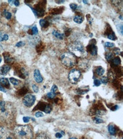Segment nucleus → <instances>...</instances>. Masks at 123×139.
I'll return each instance as SVG.
<instances>
[{
	"label": "nucleus",
	"instance_id": "nucleus-1",
	"mask_svg": "<svg viewBox=\"0 0 123 139\" xmlns=\"http://www.w3.org/2000/svg\"><path fill=\"white\" fill-rule=\"evenodd\" d=\"M14 135L16 139H32V130L29 125H20L14 129Z\"/></svg>",
	"mask_w": 123,
	"mask_h": 139
},
{
	"label": "nucleus",
	"instance_id": "nucleus-2",
	"mask_svg": "<svg viewBox=\"0 0 123 139\" xmlns=\"http://www.w3.org/2000/svg\"><path fill=\"white\" fill-rule=\"evenodd\" d=\"M69 49L71 53L78 57H81L85 53V50L83 44L79 42H73L69 46Z\"/></svg>",
	"mask_w": 123,
	"mask_h": 139
},
{
	"label": "nucleus",
	"instance_id": "nucleus-3",
	"mask_svg": "<svg viewBox=\"0 0 123 139\" xmlns=\"http://www.w3.org/2000/svg\"><path fill=\"white\" fill-rule=\"evenodd\" d=\"M13 114V108L10 104L4 101H0V115L4 119H8Z\"/></svg>",
	"mask_w": 123,
	"mask_h": 139
},
{
	"label": "nucleus",
	"instance_id": "nucleus-4",
	"mask_svg": "<svg viewBox=\"0 0 123 139\" xmlns=\"http://www.w3.org/2000/svg\"><path fill=\"white\" fill-rule=\"evenodd\" d=\"M61 61L65 66L71 67L76 64V56L71 52H65L61 56Z\"/></svg>",
	"mask_w": 123,
	"mask_h": 139
},
{
	"label": "nucleus",
	"instance_id": "nucleus-5",
	"mask_svg": "<svg viewBox=\"0 0 123 139\" xmlns=\"http://www.w3.org/2000/svg\"><path fill=\"white\" fill-rule=\"evenodd\" d=\"M46 2L41 1L34 6V8L31 7L35 15L38 17H42L45 12V6Z\"/></svg>",
	"mask_w": 123,
	"mask_h": 139
},
{
	"label": "nucleus",
	"instance_id": "nucleus-6",
	"mask_svg": "<svg viewBox=\"0 0 123 139\" xmlns=\"http://www.w3.org/2000/svg\"><path fill=\"white\" fill-rule=\"evenodd\" d=\"M81 77V72L79 70L76 69H73L69 72V80L71 83L76 84L78 82Z\"/></svg>",
	"mask_w": 123,
	"mask_h": 139
},
{
	"label": "nucleus",
	"instance_id": "nucleus-7",
	"mask_svg": "<svg viewBox=\"0 0 123 139\" xmlns=\"http://www.w3.org/2000/svg\"><path fill=\"white\" fill-rule=\"evenodd\" d=\"M36 100V97L31 94L26 95L23 99V103L26 107H30L32 106Z\"/></svg>",
	"mask_w": 123,
	"mask_h": 139
},
{
	"label": "nucleus",
	"instance_id": "nucleus-8",
	"mask_svg": "<svg viewBox=\"0 0 123 139\" xmlns=\"http://www.w3.org/2000/svg\"><path fill=\"white\" fill-rule=\"evenodd\" d=\"M0 139H13L10 132L5 127H0Z\"/></svg>",
	"mask_w": 123,
	"mask_h": 139
},
{
	"label": "nucleus",
	"instance_id": "nucleus-9",
	"mask_svg": "<svg viewBox=\"0 0 123 139\" xmlns=\"http://www.w3.org/2000/svg\"><path fill=\"white\" fill-rule=\"evenodd\" d=\"M86 50L89 52L91 55H96L98 52V48L95 46V44H93L90 43V44L86 47Z\"/></svg>",
	"mask_w": 123,
	"mask_h": 139
},
{
	"label": "nucleus",
	"instance_id": "nucleus-10",
	"mask_svg": "<svg viewBox=\"0 0 123 139\" xmlns=\"http://www.w3.org/2000/svg\"><path fill=\"white\" fill-rule=\"evenodd\" d=\"M34 77L35 80L36 82L38 83H40L43 82V78L39 70L38 69L35 70L34 72Z\"/></svg>",
	"mask_w": 123,
	"mask_h": 139
},
{
	"label": "nucleus",
	"instance_id": "nucleus-11",
	"mask_svg": "<svg viewBox=\"0 0 123 139\" xmlns=\"http://www.w3.org/2000/svg\"><path fill=\"white\" fill-rule=\"evenodd\" d=\"M107 38L109 39L112 41H115L117 39V37L115 34V33L112 30V28L109 27V30H107Z\"/></svg>",
	"mask_w": 123,
	"mask_h": 139
},
{
	"label": "nucleus",
	"instance_id": "nucleus-12",
	"mask_svg": "<svg viewBox=\"0 0 123 139\" xmlns=\"http://www.w3.org/2000/svg\"><path fill=\"white\" fill-rule=\"evenodd\" d=\"M10 70V66L9 65H4L0 67V74L5 75L7 74Z\"/></svg>",
	"mask_w": 123,
	"mask_h": 139
},
{
	"label": "nucleus",
	"instance_id": "nucleus-13",
	"mask_svg": "<svg viewBox=\"0 0 123 139\" xmlns=\"http://www.w3.org/2000/svg\"><path fill=\"white\" fill-rule=\"evenodd\" d=\"M112 63H111V66H115V67H117V66H119L121 64V59L119 57H115L111 61Z\"/></svg>",
	"mask_w": 123,
	"mask_h": 139
},
{
	"label": "nucleus",
	"instance_id": "nucleus-14",
	"mask_svg": "<svg viewBox=\"0 0 123 139\" xmlns=\"http://www.w3.org/2000/svg\"><path fill=\"white\" fill-rule=\"evenodd\" d=\"M3 55H4L5 61L6 63H10L13 62L14 59H13V58L11 57L9 53H8V52H4Z\"/></svg>",
	"mask_w": 123,
	"mask_h": 139
},
{
	"label": "nucleus",
	"instance_id": "nucleus-15",
	"mask_svg": "<svg viewBox=\"0 0 123 139\" xmlns=\"http://www.w3.org/2000/svg\"><path fill=\"white\" fill-rule=\"evenodd\" d=\"M0 83L3 84L6 88H9L10 87V83L9 80L5 78H0Z\"/></svg>",
	"mask_w": 123,
	"mask_h": 139
},
{
	"label": "nucleus",
	"instance_id": "nucleus-16",
	"mask_svg": "<svg viewBox=\"0 0 123 139\" xmlns=\"http://www.w3.org/2000/svg\"><path fill=\"white\" fill-rule=\"evenodd\" d=\"M52 34L56 38H58L59 39H64V34H61V33L59 32L57 30H54L52 31Z\"/></svg>",
	"mask_w": 123,
	"mask_h": 139
},
{
	"label": "nucleus",
	"instance_id": "nucleus-17",
	"mask_svg": "<svg viewBox=\"0 0 123 139\" xmlns=\"http://www.w3.org/2000/svg\"><path fill=\"white\" fill-rule=\"evenodd\" d=\"M104 72H105L104 69L102 67H101V66H98V67L96 68L95 70L96 74H97L98 76H99V77H100V76H102L103 75Z\"/></svg>",
	"mask_w": 123,
	"mask_h": 139
},
{
	"label": "nucleus",
	"instance_id": "nucleus-18",
	"mask_svg": "<svg viewBox=\"0 0 123 139\" xmlns=\"http://www.w3.org/2000/svg\"><path fill=\"white\" fill-rule=\"evenodd\" d=\"M108 130L109 133L111 134V135H115L116 130L115 128V127L114 125L110 124L108 127Z\"/></svg>",
	"mask_w": 123,
	"mask_h": 139
},
{
	"label": "nucleus",
	"instance_id": "nucleus-19",
	"mask_svg": "<svg viewBox=\"0 0 123 139\" xmlns=\"http://www.w3.org/2000/svg\"><path fill=\"white\" fill-rule=\"evenodd\" d=\"M39 24L41 27H42L43 28H46L49 26V22H48V21H46V19H41L39 21Z\"/></svg>",
	"mask_w": 123,
	"mask_h": 139
},
{
	"label": "nucleus",
	"instance_id": "nucleus-20",
	"mask_svg": "<svg viewBox=\"0 0 123 139\" xmlns=\"http://www.w3.org/2000/svg\"><path fill=\"white\" fill-rule=\"evenodd\" d=\"M74 21L75 22L77 23V24H82L83 22V21H84V18H83L82 16H76L75 17H74Z\"/></svg>",
	"mask_w": 123,
	"mask_h": 139
},
{
	"label": "nucleus",
	"instance_id": "nucleus-21",
	"mask_svg": "<svg viewBox=\"0 0 123 139\" xmlns=\"http://www.w3.org/2000/svg\"><path fill=\"white\" fill-rule=\"evenodd\" d=\"M9 39V35L7 34L4 33H0V42L7 41Z\"/></svg>",
	"mask_w": 123,
	"mask_h": 139
},
{
	"label": "nucleus",
	"instance_id": "nucleus-22",
	"mask_svg": "<svg viewBox=\"0 0 123 139\" xmlns=\"http://www.w3.org/2000/svg\"><path fill=\"white\" fill-rule=\"evenodd\" d=\"M64 8H55V9H52V14H60L64 10Z\"/></svg>",
	"mask_w": 123,
	"mask_h": 139
},
{
	"label": "nucleus",
	"instance_id": "nucleus-23",
	"mask_svg": "<svg viewBox=\"0 0 123 139\" xmlns=\"http://www.w3.org/2000/svg\"><path fill=\"white\" fill-rule=\"evenodd\" d=\"M81 62L80 63V64H79V67H80L81 69H87V68H88V66H89V65H88V63H87L88 61L85 60L84 59V61H81Z\"/></svg>",
	"mask_w": 123,
	"mask_h": 139
},
{
	"label": "nucleus",
	"instance_id": "nucleus-24",
	"mask_svg": "<svg viewBox=\"0 0 123 139\" xmlns=\"http://www.w3.org/2000/svg\"><path fill=\"white\" fill-rule=\"evenodd\" d=\"M114 55L112 52H108V53L106 54V58L107 59V61L108 62H110L111 61H112V60L114 59Z\"/></svg>",
	"mask_w": 123,
	"mask_h": 139
},
{
	"label": "nucleus",
	"instance_id": "nucleus-25",
	"mask_svg": "<svg viewBox=\"0 0 123 139\" xmlns=\"http://www.w3.org/2000/svg\"><path fill=\"white\" fill-rule=\"evenodd\" d=\"M30 34L31 35H36L38 33V29L36 26H34L31 28V29H30V31H29V32Z\"/></svg>",
	"mask_w": 123,
	"mask_h": 139
},
{
	"label": "nucleus",
	"instance_id": "nucleus-26",
	"mask_svg": "<svg viewBox=\"0 0 123 139\" xmlns=\"http://www.w3.org/2000/svg\"><path fill=\"white\" fill-rule=\"evenodd\" d=\"M36 139H51L45 133H40L36 137Z\"/></svg>",
	"mask_w": 123,
	"mask_h": 139
},
{
	"label": "nucleus",
	"instance_id": "nucleus-27",
	"mask_svg": "<svg viewBox=\"0 0 123 139\" xmlns=\"http://www.w3.org/2000/svg\"><path fill=\"white\" fill-rule=\"evenodd\" d=\"M52 106H51V105H49V104H46V108H45L44 110V112H46V113H49L51 111H52Z\"/></svg>",
	"mask_w": 123,
	"mask_h": 139
},
{
	"label": "nucleus",
	"instance_id": "nucleus-28",
	"mask_svg": "<svg viewBox=\"0 0 123 139\" xmlns=\"http://www.w3.org/2000/svg\"><path fill=\"white\" fill-rule=\"evenodd\" d=\"M10 82L14 86H18L20 83L19 80H18V79H16L14 78H10Z\"/></svg>",
	"mask_w": 123,
	"mask_h": 139
},
{
	"label": "nucleus",
	"instance_id": "nucleus-29",
	"mask_svg": "<svg viewBox=\"0 0 123 139\" xmlns=\"http://www.w3.org/2000/svg\"><path fill=\"white\" fill-rule=\"evenodd\" d=\"M94 122L96 124H100V123H102L103 122V120H102V119L100 118V117L99 116H96L94 117Z\"/></svg>",
	"mask_w": 123,
	"mask_h": 139
},
{
	"label": "nucleus",
	"instance_id": "nucleus-30",
	"mask_svg": "<svg viewBox=\"0 0 123 139\" xmlns=\"http://www.w3.org/2000/svg\"><path fill=\"white\" fill-rule=\"evenodd\" d=\"M4 16H5L6 18L7 19H10L11 18V14L9 11H6V10H5L4 11Z\"/></svg>",
	"mask_w": 123,
	"mask_h": 139
},
{
	"label": "nucleus",
	"instance_id": "nucleus-31",
	"mask_svg": "<svg viewBox=\"0 0 123 139\" xmlns=\"http://www.w3.org/2000/svg\"><path fill=\"white\" fill-rule=\"evenodd\" d=\"M64 135V132L61 130V132H57V133H56L55 134V136L56 138L57 139H61L62 138Z\"/></svg>",
	"mask_w": 123,
	"mask_h": 139
},
{
	"label": "nucleus",
	"instance_id": "nucleus-32",
	"mask_svg": "<svg viewBox=\"0 0 123 139\" xmlns=\"http://www.w3.org/2000/svg\"><path fill=\"white\" fill-rule=\"evenodd\" d=\"M43 49H44V48H43L42 44H38V45L36 46V51H37L38 53H39V52H41V51L43 50Z\"/></svg>",
	"mask_w": 123,
	"mask_h": 139
},
{
	"label": "nucleus",
	"instance_id": "nucleus-33",
	"mask_svg": "<svg viewBox=\"0 0 123 139\" xmlns=\"http://www.w3.org/2000/svg\"><path fill=\"white\" fill-rule=\"evenodd\" d=\"M100 80V82L104 84H106L108 83V79L106 77H103L102 78H101Z\"/></svg>",
	"mask_w": 123,
	"mask_h": 139
},
{
	"label": "nucleus",
	"instance_id": "nucleus-34",
	"mask_svg": "<svg viewBox=\"0 0 123 139\" xmlns=\"http://www.w3.org/2000/svg\"><path fill=\"white\" fill-rule=\"evenodd\" d=\"M117 29L120 34H121V35H123V25H117Z\"/></svg>",
	"mask_w": 123,
	"mask_h": 139
},
{
	"label": "nucleus",
	"instance_id": "nucleus-35",
	"mask_svg": "<svg viewBox=\"0 0 123 139\" xmlns=\"http://www.w3.org/2000/svg\"><path fill=\"white\" fill-rule=\"evenodd\" d=\"M47 96L50 99H54V97L56 96V94L52 92H50L47 94Z\"/></svg>",
	"mask_w": 123,
	"mask_h": 139
},
{
	"label": "nucleus",
	"instance_id": "nucleus-36",
	"mask_svg": "<svg viewBox=\"0 0 123 139\" xmlns=\"http://www.w3.org/2000/svg\"><path fill=\"white\" fill-rule=\"evenodd\" d=\"M94 84L95 86H96V87H98V86H99L101 84L100 80L97 79H95L94 81Z\"/></svg>",
	"mask_w": 123,
	"mask_h": 139
},
{
	"label": "nucleus",
	"instance_id": "nucleus-37",
	"mask_svg": "<svg viewBox=\"0 0 123 139\" xmlns=\"http://www.w3.org/2000/svg\"><path fill=\"white\" fill-rule=\"evenodd\" d=\"M70 7L73 10H76V9H77L78 8V5L76 4H70Z\"/></svg>",
	"mask_w": 123,
	"mask_h": 139
},
{
	"label": "nucleus",
	"instance_id": "nucleus-38",
	"mask_svg": "<svg viewBox=\"0 0 123 139\" xmlns=\"http://www.w3.org/2000/svg\"><path fill=\"white\" fill-rule=\"evenodd\" d=\"M105 46L107 47H113L115 46L114 43H111L109 42H107L105 43Z\"/></svg>",
	"mask_w": 123,
	"mask_h": 139
},
{
	"label": "nucleus",
	"instance_id": "nucleus-39",
	"mask_svg": "<svg viewBox=\"0 0 123 139\" xmlns=\"http://www.w3.org/2000/svg\"><path fill=\"white\" fill-rule=\"evenodd\" d=\"M27 89L24 87V88H22L21 90H20L19 94L21 95H24V94H25L26 92H27Z\"/></svg>",
	"mask_w": 123,
	"mask_h": 139
},
{
	"label": "nucleus",
	"instance_id": "nucleus-40",
	"mask_svg": "<svg viewBox=\"0 0 123 139\" xmlns=\"http://www.w3.org/2000/svg\"><path fill=\"white\" fill-rule=\"evenodd\" d=\"M31 119V117H30L29 116H24L23 117V122H24V123H29V121Z\"/></svg>",
	"mask_w": 123,
	"mask_h": 139
},
{
	"label": "nucleus",
	"instance_id": "nucleus-41",
	"mask_svg": "<svg viewBox=\"0 0 123 139\" xmlns=\"http://www.w3.org/2000/svg\"><path fill=\"white\" fill-rule=\"evenodd\" d=\"M32 89H33V91L35 92H36V93H37L39 91V88H38V87L35 84H33L32 86Z\"/></svg>",
	"mask_w": 123,
	"mask_h": 139
},
{
	"label": "nucleus",
	"instance_id": "nucleus-42",
	"mask_svg": "<svg viewBox=\"0 0 123 139\" xmlns=\"http://www.w3.org/2000/svg\"><path fill=\"white\" fill-rule=\"evenodd\" d=\"M25 45V43L22 42V41H20V42H18L16 44V47H22V46Z\"/></svg>",
	"mask_w": 123,
	"mask_h": 139
},
{
	"label": "nucleus",
	"instance_id": "nucleus-43",
	"mask_svg": "<svg viewBox=\"0 0 123 139\" xmlns=\"http://www.w3.org/2000/svg\"><path fill=\"white\" fill-rule=\"evenodd\" d=\"M57 91V87L56 85H54L52 87V88H51V91L54 92V93H56V91Z\"/></svg>",
	"mask_w": 123,
	"mask_h": 139
},
{
	"label": "nucleus",
	"instance_id": "nucleus-44",
	"mask_svg": "<svg viewBox=\"0 0 123 139\" xmlns=\"http://www.w3.org/2000/svg\"><path fill=\"white\" fill-rule=\"evenodd\" d=\"M35 116L36 117H41L44 116V115L41 112H37L35 113Z\"/></svg>",
	"mask_w": 123,
	"mask_h": 139
},
{
	"label": "nucleus",
	"instance_id": "nucleus-45",
	"mask_svg": "<svg viewBox=\"0 0 123 139\" xmlns=\"http://www.w3.org/2000/svg\"><path fill=\"white\" fill-rule=\"evenodd\" d=\"M114 51L115 53L116 54H117V55L120 54V50L119 48H115V49L114 50Z\"/></svg>",
	"mask_w": 123,
	"mask_h": 139
},
{
	"label": "nucleus",
	"instance_id": "nucleus-46",
	"mask_svg": "<svg viewBox=\"0 0 123 139\" xmlns=\"http://www.w3.org/2000/svg\"><path fill=\"white\" fill-rule=\"evenodd\" d=\"M0 91H2V92H6V90L5 88H4V87L2 86V84H1V83H0Z\"/></svg>",
	"mask_w": 123,
	"mask_h": 139
},
{
	"label": "nucleus",
	"instance_id": "nucleus-47",
	"mask_svg": "<svg viewBox=\"0 0 123 139\" xmlns=\"http://www.w3.org/2000/svg\"><path fill=\"white\" fill-rule=\"evenodd\" d=\"M118 108H119V106H118V105H114V107H111V110H112V111H115L117 110Z\"/></svg>",
	"mask_w": 123,
	"mask_h": 139
},
{
	"label": "nucleus",
	"instance_id": "nucleus-48",
	"mask_svg": "<svg viewBox=\"0 0 123 139\" xmlns=\"http://www.w3.org/2000/svg\"><path fill=\"white\" fill-rule=\"evenodd\" d=\"M13 4L15 6H18L19 5V1L18 0H15V1H13Z\"/></svg>",
	"mask_w": 123,
	"mask_h": 139
},
{
	"label": "nucleus",
	"instance_id": "nucleus-49",
	"mask_svg": "<svg viewBox=\"0 0 123 139\" xmlns=\"http://www.w3.org/2000/svg\"><path fill=\"white\" fill-rule=\"evenodd\" d=\"M70 31H71V30H70V29L66 30L65 31V35H66V36H69V35L70 34Z\"/></svg>",
	"mask_w": 123,
	"mask_h": 139
},
{
	"label": "nucleus",
	"instance_id": "nucleus-50",
	"mask_svg": "<svg viewBox=\"0 0 123 139\" xmlns=\"http://www.w3.org/2000/svg\"><path fill=\"white\" fill-rule=\"evenodd\" d=\"M83 2H84V4H88V1H83Z\"/></svg>",
	"mask_w": 123,
	"mask_h": 139
},
{
	"label": "nucleus",
	"instance_id": "nucleus-51",
	"mask_svg": "<svg viewBox=\"0 0 123 139\" xmlns=\"http://www.w3.org/2000/svg\"><path fill=\"white\" fill-rule=\"evenodd\" d=\"M69 139H77L76 138V137H71V138H70Z\"/></svg>",
	"mask_w": 123,
	"mask_h": 139
},
{
	"label": "nucleus",
	"instance_id": "nucleus-52",
	"mask_svg": "<svg viewBox=\"0 0 123 139\" xmlns=\"http://www.w3.org/2000/svg\"><path fill=\"white\" fill-rule=\"evenodd\" d=\"M1 61H2V58H1V57H0V63L1 62Z\"/></svg>",
	"mask_w": 123,
	"mask_h": 139
},
{
	"label": "nucleus",
	"instance_id": "nucleus-53",
	"mask_svg": "<svg viewBox=\"0 0 123 139\" xmlns=\"http://www.w3.org/2000/svg\"><path fill=\"white\" fill-rule=\"evenodd\" d=\"M92 34H91L90 35V37H92Z\"/></svg>",
	"mask_w": 123,
	"mask_h": 139
}]
</instances>
